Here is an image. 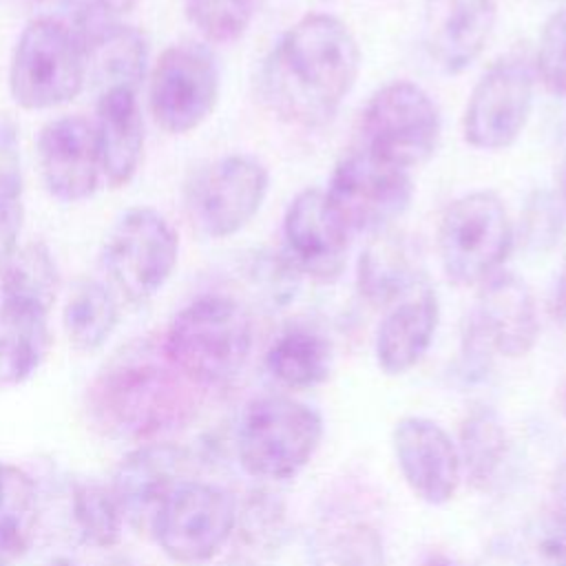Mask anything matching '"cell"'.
<instances>
[{"instance_id":"3","label":"cell","mask_w":566,"mask_h":566,"mask_svg":"<svg viewBox=\"0 0 566 566\" xmlns=\"http://www.w3.org/2000/svg\"><path fill=\"white\" fill-rule=\"evenodd\" d=\"M254 329L248 310L223 294H206L170 321L161 347L172 367L197 387L230 382L245 367Z\"/></svg>"},{"instance_id":"41","label":"cell","mask_w":566,"mask_h":566,"mask_svg":"<svg viewBox=\"0 0 566 566\" xmlns=\"http://www.w3.org/2000/svg\"><path fill=\"white\" fill-rule=\"evenodd\" d=\"M46 566H80V564L73 562V559H69V557H55V559H51Z\"/></svg>"},{"instance_id":"19","label":"cell","mask_w":566,"mask_h":566,"mask_svg":"<svg viewBox=\"0 0 566 566\" xmlns=\"http://www.w3.org/2000/svg\"><path fill=\"white\" fill-rule=\"evenodd\" d=\"M491 352L506 358L526 356L539 334L531 287L513 272H497L480 285L475 310L469 318Z\"/></svg>"},{"instance_id":"31","label":"cell","mask_w":566,"mask_h":566,"mask_svg":"<svg viewBox=\"0 0 566 566\" xmlns=\"http://www.w3.org/2000/svg\"><path fill=\"white\" fill-rule=\"evenodd\" d=\"M24 221L20 144L15 126L0 122V263L18 248Z\"/></svg>"},{"instance_id":"32","label":"cell","mask_w":566,"mask_h":566,"mask_svg":"<svg viewBox=\"0 0 566 566\" xmlns=\"http://www.w3.org/2000/svg\"><path fill=\"white\" fill-rule=\"evenodd\" d=\"M259 0H184V9L192 27L214 44L239 40L254 13Z\"/></svg>"},{"instance_id":"12","label":"cell","mask_w":566,"mask_h":566,"mask_svg":"<svg viewBox=\"0 0 566 566\" xmlns=\"http://www.w3.org/2000/svg\"><path fill=\"white\" fill-rule=\"evenodd\" d=\"M268 186V168L256 157L226 155L192 175L186 186V210L199 232L226 239L256 217Z\"/></svg>"},{"instance_id":"13","label":"cell","mask_w":566,"mask_h":566,"mask_svg":"<svg viewBox=\"0 0 566 566\" xmlns=\"http://www.w3.org/2000/svg\"><path fill=\"white\" fill-rule=\"evenodd\" d=\"M535 93L533 64L522 55H504L475 82L464 115V142L478 150H504L524 130Z\"/></svg>"},{"instance_id":"36","label":"cell","mask_w":566,"mask_h":566,"mask_svg":"<svg viewBox=\"0 0 566 566\" xmlns=\"http://www.w3.org/2000/svg\"><path fill=\"white\" fill-rule=\"evenodd\" d=\"M548 312L557 323H566V263L557 272L553 290L548 294Z\"/></svg>"},{"instance_id":"2","label":"cell","mask_w":566,"mask_h":566,"mask_svg":"<svg viewBox=\"0 0 566 566\" xmlns=\"http://www.w3.org/2000/svg\"><path fill=\"white\" fill-rule=\"evenodd\" d=\"M188 382L166 358L161 343L122 347L93 378L86 394L91 422L108 438L153 442L190 416Z\"/></svg>"},{"instance_id":"1","label":"cell","mask_w":566,"mask_h":566,"mask_svg":"<svg viewBox=\"0 0 566 566\" xmlns=\"http://www.w3.org/2000/svg\"><path fill=\"white\" fill-rule=\"evenodd\" d=\"M358 73L360 49L347 24L329 13H310L268 53L259 84L276 117L314 128L334 117Z\"/></svg>"},{"instance_id":"22","label":"cell","mask_w":566,"mask_h":566,"mask_svg":"<svg viewBox=\"0 0 566 566\" xmlns=\"http://www.w3.org/2000/svg\"><path fill=\"white\" fill-rule=\"evenodd\" d=\"M95 133L102 159V177L113 186H126L144 153V117L137 91L111 88L97 95Z\"/></svg>"},{"instance_id":"27","label":"cell","mask_w":566,"mask_h":566,"mask_svg":"<svg viewBox=\"0 0 566 566\" xmlns=\"http://www.w3.org/2000/svg\"><path fill=\"white\" fill-rule=\"evenodd\" d=\"M117 321L119 305L108 285L97 279H80L71 287L62 310V325L77 352H97L115 332Z\"/></svg>"},{"instance_id":"17","label":"cell","mask_w":566,"mask_h":566,"mask_svg":"<svg viewBox=\"0 0 566 566\" xmlns=\"http://www.w3.org/2000/svg\"><path fill=\"white\" fill-rule=\"evenodd\" d=\"M398 469L416 497L427 504H447L460 484L462 464L458 444L433 420L400 418L391 433Z\"/></svg>"},{"instance_id":"29","label":"cell","mask_w":566,"mask_h":566,"mask_svg":"<svg viewBox=\"0 0 566 566\" xmlns=\"http://www.w3.org/2000/svg\"><path fill=\"white\" fill-rule=\"evenodd\" d=\"M506 431L495 411L473 409L460 424V464L467 480L484 489L500 471L506 458Z\"/></svg>"},{"instance_id":"28","label":"cell","mask_w":566,"mask_h":566,"mask_svg":"<svg viewBox=\"0 0 566 566\" xmlns=\"http://www.w3.org/2000/svg\"><path fill=\"white\" fill-rule=\"evenodd\" d=\"M60 290V272L51 250L42 241L15 248L0 263V298L53 307Z\"/></svg>"},{"instance_id":"35","label":"cell","mask_w":566,"mask_h":566,"mask_svg":"<svg viewBox=\"0 0 566 566\" xmlns=\"http://www.w3.org/2000/svg\"><path fill=\"white\" fill-rule=\"evenodd\" d=\"M64 9H69L75 18V24L91 20H119L128 13L137 0H55Z\"/></svg>"},{"instance_id":"37","label":"cell","mask_w":566,"mask_h":566,"mask_svg":"<svg viewBox=\"0 0 566 566\" xmlns=\"http://www.w3.org/2000/svg\"><path fill=\"white\" fill-rule=\"evenodd\" d=\"M553 506H555L557 524L566 531V464L559 469L553 484Z\"/></svg>"},{"instance_id":"6","label":"cell","mask_w":566,"mask_h":566,"mask_svg":"<svg viewBox=\"0 0 566 566\" xmlns=\"http://www.w3.org/2000/svg\"><path fill=\"white\" fill-rule=\"evenodd\" d=\"M511 248L513 226L495 192H467L440 219V263L444 274L458 285H482L502 270Z\"/></svg>"},{"instance_id":"24","label":"cell","mask_w":566,"mask_h":566,"mask_svg":"<svg viewBox=\"0 0 566 566\" xmlns=\"http://www.w3.org/2000/svg\"><path fill=\"white\" fill-rule=\"evenodd\" d=\"M51 347L49 310L0 298V389L27 382Z\"/></svg>"},{"instance_id":"4","label":"cell","mask_w":566,"mask_h":566,"mask_svg":"<svg viewBox=\"0 0 566 566\" xmlns=\"http://www.w3.org/2000/svg\"><path fill=\"white\" fill-rule=\"evenodd\" d=\"M323 440V418L310 405L290 396H259L250 400L237 424V458L241 467L263 480L294 478Z\"/></svg>"},{"instance_id":"30","label":"cell","mask_w":566,"mask_h":566,"mask_svg":"<svg viewBox=\"0 0 566 566\" xmlns=\"http://www.w3.org/2000/svg\"><path fill=\"white\" fill-rule=\"evenodd\" d=\"M71 515L80 537L95 548H111L119 542L124 517L108 484L84 480L71 495Z\"/></svg>"},{"instance_id":"23","label":"cell","mask_w":566,"mask_h":566,"mask_svg":"<svg viewBox=\"0 0 566 566\" xmlns=\"http://www.w3.org/2000/svg\"><path fill=\"white\" fill-rule=\"evenodd\" d=\"M356 283L360 296L378 307L391 305L411 292L418 279V256L409 239L394 228L371 234L358 256Z\"/></svg>"},{"instance_id":"39","label":"cell","mask_w":566,"mask_h":566,"mask_svg":"<svg viewBox=\"0 0 566 566\" xmlns=\"http://www.w3.org/2000/svg\"><path fill=\"white\" fill-rule=\"evenodd\" d=\"M559 206L562 212L566 217V159H564V168H562V190H559Z\"/></svg>"},{"instance_id":"38","label":"cell","mask_w":566,"mask_h":566,"mask_svg":"<svg viewBox=\"0 0 566 566\" xmlns=\"http://www.w3.org/2000/svg\"><path fill=\"white\" fill-rule=\"evenodd\" d=\"M420 566H464V564H460L455 557H451L447 553H429L420 562Z\"/></svg>"},{"instance_id":"14","label":"cell","mask_w":566,"mask_h":566,"mask_svg":"<svg viewBox=\"0 0 566 566\" xmlns=\"http://www.w3.org/2000/svg\"><path fill=\"white\" fill-rule=\"evenodd\" d=\"M35 157L46 192L64 203L91 199L104 179L95 124L82 115L46 122L35 142Z\"/></svg>"},{"instance_id":"10","label":"cell","mask_w":566,"mask_h":566,"mask_svg":"<svg viewBox=\"0 0 566 566\" xmlns=\"http://www.w3.org/2000/svg\"><path fill=\"white\" fill-rule=\"evenodd\" d=\"M323 192L347 232L376 234L394 228L409 210L413 181L409 170L360 148L334 166L329 186Z\"/></svg>"},{"instance_id":"34","label":"cell","mask_w":566,"mask_h":566,"mask_svg":"<svg viewBox=\"0 0 566 566\" xmlns=\"http://www.w3.org/2000/svg\"><path fill=\"white\" fill-rule=\"evenodd\" d=\"M562 206L559 199L546 190H537L528 197L526 208L522 212L520 237L528 252L542 254L548 252L562 234Z\"/></svg>"},{"instance_id":"16","label":"cell","mask_w":566,"mask_h":566,"mask_svg":"<svg viewBox=\"0 0 566 566\" xmlns=\"http://www.w3.org/2000/svg\"><path fill=\"white\" fill-rule=\"evenodd\" d=\"M283 254L298 274L318 283H332L343 274L349 232L332 212L323 190L305 188L290 201L283 217Z\"/></svg>"},{"instance_id":"20","label":"cell","mask_w":566,"mask_h":566,"mask_svg":"<svg viewBox=\"0 0 566 566\" xmlns=\"http://www.w3.org/2000/svg\"><path fill=\"white\" fill-rule=\"evenodd\" d=\"M438 321V294L420 281L411 292L391 303L378 323L374 338L378 367L389 376L413 369L431 347Z\"/></svg>"},{"instance_id":"7","label":"cell","mask_w":566,"mask_h":566,"mask_svg":"<svg viewBox=\"0 0 566 566\" xmlns=\"http://www.w3.org/2000/svg\"><path fill=\"white\" fill-rule=\"evenodd\" d=\"M177 259L179 237L170 221L150 206L119 214L102 248L106 276L133 303L153 298L170 279Z\"/></svg>"},{"instance_id":"11","label":"cell","mask_w":566,"mask_h":566,"mask_svg":"<svg viewBox=\"0 0 566 566\" xmlns=\"http://www.w3.org/2000/svg\"><path fill=\"white\" fill-rule=\"evenodd\" d=\"M219 88L221 73L212 49L203 42H177L153 66L150 113L166 133L186 135L212 115Z\"/></svg>"},{"instance_id":"15","label":"cell","mask_w":566,"mask_h":566,"mask_svg":"<svg viewBox=\"0 0 566 566\" xmlns=\"http://www.w3.org/2000/svg\"><path fill=\"white\" fill-rule=\"evenodd\" d=\"M188 478V453L170 442L153 440L130 449L115 467L111 491L124 524L150 533L168 495Z\"/></svg>"},{"instance_id":"5","label":"cell","mask_w":566,"mask_h":566,"mask_svg":"<svg viewBox=\"0 0 566 566\" xmlns=\"http://www.w3.org/2000/svg\"><path fill=\"white\" fill-rule=\"evenodd\" d=\"M86 82L82 42L73 27L38 15L20 31L9 62V93L24 111H49L77 97Z\"/></svg>"},{"instance_id":"21","label":"cell","mask_w":566,"mask_h":566,"mask_svg":"<svg viewBox=\"0 0 566 566\" xmlns=\"http://www.w3.org/2000/svg\"><path fill=\"white\" fill-rule=\"evenodd\" d=\"M73 29L82 42L86 80L99 93L139 88L148 69V40L139 29L119 20H91Z\"/></svg>"},{"instance_id":"25","label":"cell","mask_w":566,"mask_h":566,"mask_svg":"<svg viewBox=\"0 0 566 566\" xmlns=\"http://www.w3.org/2000/svg\"><path fill=\"white\" fill-rule=\"evenodd\" d=\"M329 340L310 327L285 329L268 349L265 367L290 389H310L327 380L332 369Z\"/></svg>"},{"instance_id":"26","label":"cell","mask_w":566,"mask_h":566,"mask_svg":"<svg viewBox=\"0 0 566 566\" xmlns=\"http://www.w3.org/2000/svg\"><path fill=\"white\" fill-rule=\"evenodd\" d=\"M38 528V491L31 475L0 462V566H13L29 551Z\"/></svg>"},{"instance_id":"40","label":"cell","mask_w":566,"mask_h":566,"mask_svg":"<svg viewBox=\"0 0 566 566\" xmlns=\"http://www.w3.org/2000/svg\"><path fill=\"white\" fill-rule=\"evenodd\" d=\"M221 566H254L252 562H248L245 557H241V555H234V557H230V559H226Z\"/></svg>"},{"instance_id":"9","label":"cell","mask_w":566,"mask_h":566,"mask_svg":"<svg viewBox=\"0 0 566 566\" xmlns=\"http://www.w3.org/2000/svg\"><path fill=\"white\" fill-rule=\"evenodd\" d=\"M442 119L431 95L407 80L378 88L363 111V150L411 170L431 159Z\"/></svg>"},{"instance_id":"33","label":"cell","mask_w":566,"mask_h":566,"mask_svg":"<svg viewBox=\"0 0 566 566\" xmlns=\"http://www.w3.org/2000/svg\"><path fill=\"white\" fill-rule=\"evenodd\" d=\"M533 71L551 95L566 99V7L544 22Z\"/></svg>"},{"instance_id":"18","label":"cell","mask_w":566,"mask_h":566,"mask_svg":"<svg viewBox=\"0 0 566 566\" xmlns=\"http://www.w3.org/2000/svg\"><path fill=\"white\" fill-rule=\"evenodd\" d=\"M495 15V0H424L422 38L429 57L444 73H462L482 55Z\"/></svg>"},{"instance_id":"8","label":"cell","mask_w":566,"mask_h":566,"mask_svg":"<svg viewBox=\"0 0 566 566\" xmlns=\"http://www.w3.org/2000/svg\"><path fill=\"white\" fill-rule=\"evenodd\" d=\"M237 520V500L228 489L190 478L161 504L150 535L175 564L199 566L226 546Z\"/></svg>"}]
</instances>
